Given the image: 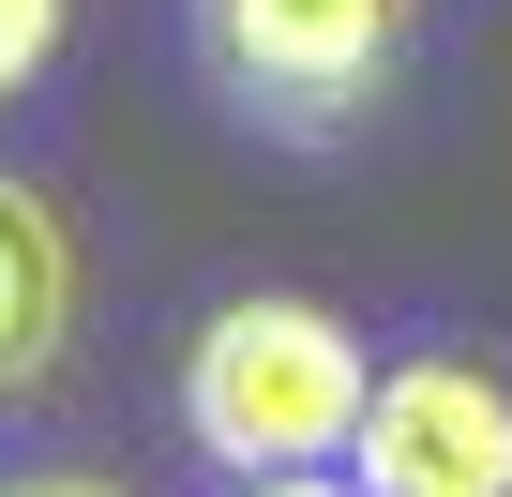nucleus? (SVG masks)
<instances>
[{
	"label": "nucleus",
	"mask_w": 512,
	"mask_h": 497,
	"mask_svg": "<svg viewBox=\"0 0 512 497\" xmlns=\"http://www.w3.org/2000/svg\"><path fill=\"white\" fill-rule=\"evenodd\" d=\"M362 407H377V377L332 302H226L181 362V422L241 482H302L317 452H362Z\"/></svg>",
	"instance_id": "obj_1"
},
{
	"label": "nucleus",
	"mask_w": 512,
	"mask_h": 497,
	"mask_svg": "<svg viewBox=\"0 0 512 497\" xmlns=\"http://www.w3.org/2000/svg\"><path fill=\"white\" fill-rule=\"evenodd\" d=\"M407 31H422V0H196L211 76L272 121V136H347L392 91Z\"/></svg>",
	"instance_id": "obj_2"
},
{
	"label": "nucleus",
	"mask_w": 512,
	"mask_h": 497,
	"mask_svg": "<svg viewBox=\"0 0 512 497\" xmlns=\"http://www.w3.org/2000/svg\"><path fill=\"white\" fill-rule=\"evenodd\" d=\"M362 497H512V392L482 362H392L362 407Z\"/></svg>",
	"instance_id": "obj_3"
},
{
	"label": "nucleus",
	"mask_w": 512,
	"mask_h": 497,
	"mask_svg": "<svg viewBox=\"0 0 512 497\" xmlns=\"http://www.w3.org/2000/svg\"><path fill=\"white\" fill-rule=\"evenodd\" d=\"M61 332H76V241H61V211L31 181H0V392L46 377Z\"/></svg>",
	"instance_id": "obj_4"
},
{
	"label": "nucleus",
	"mask_w": 512,
	"mask_h": 497,
	"mask_svg": "<svg viewBox=\"0 0 512 497\" xmlns=\"http://www.w3.org/2000/svg\"><path fill=\"white\" fill-rule=\"evenodd\" d=\"M46 46H61V0H0V91H31Z\"/></svg>",
	"instance_id": "obj_5"
},
{
	"label": "nucleus",
	"mask_w": 512,
	"mask_h": 497,
	"mask_svg": "<svg viewBox=\"0 0 512 497\" xmlns=\"http://www.w3.org/2000/svg\"><path fill=\"white\" fill-rule=\"evenodd\" d=\"M0 497H121V482H91V467H31V482H0Z\"/></svg>",
	"instance_id": "obj_6"
},
{
	"label": "nucleus",
	"mask_w": 512,
	"mask_h": 497,
	"mask_svg": "<svg viewBox=\"0 0 512 497\" xmlns=\"http://www.w3.org/2000/svg\"><path fill=\"white\" fill-rule=\"evenodd\" d=\"M256 497H347V482H317V467H302V482H256Z\"/></svg>",
	"instance_id": "obj_7"
}]
</instances>
